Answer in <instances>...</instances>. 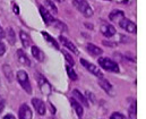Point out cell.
I'll use <instances>...</instances> for the list:
<instances>
[{
  "label": "cell",
  "instance_id": "1",
  "mask_svg": "<svg viewBox=\"0 0 146 119\" xmlns=\"http://www.w3.org/2000/svg\"><path fill=\"white\" fill-rule=\"evenodd\" d=\"M73 5L79 13H82L86 18H90L93 16V10L90 7L88 2L86 0H73Z\"/></svg>",
  "mask_w": 146,
  "mask_h": 119
},
{
  "label": "cell",
  "instance_id": "2",
  "mask_svg": "<svg viewBox=\"0 0 146 119\" xmlns=\"http://www.w3.org/2000/svg\"><path fill=\"white\" fill-rule=\"evenodd\" d=\"M16 77H17L18 83L21 84V86L25 90V92H26L27 94H31V93H32V85H31L30 77H29L27 73L24 72V70H19V72L17 73Z\"/></svg>",
  "mask_w": 146,
  "mask_h": 119
},
{
  "label": "cell",
  "instance_id": "3",
  "mask_svg": "<svg viewBox=\"0 0 146 119\" xmlns=\"http://www.w3.org/2000/svg\"><path fill=\"white\" fill-rule=\"evenodd\" d=\"M99 65H100L103 69H106V70H108V72L119 73V66H118V64H117L115 61L111 60L110 58H106V57L99 58Z\"/></svg>",
  "mask_w": 146,
  "mask_h": 119
},
{
  "label": "cell",
  "instance_id": "4",
  "mask_svg": "<svg viewBox=\"0 0 146 119\" xmlns=\"http://www.w3.org/2000/svg\"><path fill=\"white\" fill-rule=\"evenodd\" d=\"M36 80H37V85H38L41 92H42L43 94H45V95H49V94L51 93L52 87H51V84L48 82V79L45 78L44 76H42L40 73H36Z\"/></svg>",
  "mask_w": 146,
  "mask_h": 119
},
{
  "label": "cell",
  "instance_id": "5",
  "mask_svg": "<svg viewBox=\"0 0 146 119\" xmlns=\"http://www.w3.org/2000/svg\"><path fill=\"white\" fill-rule=\"evenodd\" d=\"M80 64L91 73V74H93L94 76H96V77H99V78H101V77H103V73L101 72V69L96 66V65H93L92 62H88L87 60H85V59H80Z\"/></svg>",
  "mask_w": 146,
  "mask_h": 119
},
{
  "label": "cell",
  "instance_id": "6",
  "mask_svg": "<svg viewBox=\"0 0 146 119\" xmlns=\"http://www.w3.org/2000/svg\"><path fill=\"white\" fill-rule=\"evenodd\" d=\"M119 25L121 29H123L125 31L129 32V33H136L137 30H136V24L134 22H131L130 19H127V18H122L120 22H119Z\"/></svg>",
  "mask_w": 146,
  "mask_h": 119
},
{
  "label": "cell",
  "instance_id": "7",
  "mask_svg": "<svg viewBox=\"0 0 146 119\" xmlns=\"http://www.w3.org/2000/svg\"><path fill=\"white\" fill-rule=\"evenodd\" d=\"M18 118L19 119H32V110L31 108L24 103L19 107V110H18Z\"/></svg>",
  "mask_w": 146,
  "mask_h": 119
},
{
  "label": "cell",
  "instance_id": "8",
  "mask_svg": "<svg viewBox=\"0 0 146 119\" xmlns=\"http://www.w3.org/2000/svg\"><path fill=\"white\" fill-rule=\"evenodd\" d=\"M40 14H41V16H42V18H43V21H44V23L46 24V25H51L52 23H54L56 22V19L53 18V16L50 14V11H48L45 8H43V6H40Z\"/></svg>",
  "mask_w": 146,
  "mask_h": 119
},
{
  "label": "cell",
  "instance_id": "9",
  "mask_svg": "<svg viewBox=\"0 0 146 119\" xmlns=\"http://www.w3.org/2000/svg\"><path fill=\"white\" fill-rule=\"evenodd\" d=\"M32 104H33L35 111H36L38 115L42 116V115L45 114V104H44V102L41 99H37V98L32 99Z\"/></svg>",
  "mask_w": 146,
  "mask_h": 119
},
{
  "label": "cell",
  "instance_id": "10",
  "mask_svg": "<svg viewBox=\"0 0 146 119\" xmlns=\"http://www.w3.org/2000/svg\"><path fill=\"white\" fill-rule=\"evenodd\" d=\"M101 33L104 35V37H107V38H111V37H113L114 34H115V29H114V26H112V25H110L108 23H103L102 25H101Z\"/></svg>",
  "mask_w": 146,
  "mask_h": 119
},
{
  "label": "cell",
  "instance_id": "11",
  "mask_svg": "<svg viewBox=\"0 0 146 119\" xmlns=\"http://www.w3.org/2000/svg\"><path fill=\"white\" fill-rule=\"evenodd\" d=\"M59 41L61 42V44H62L64 47H66L68 50H70V51L74 52L75 55H79V51H78L77 47H75V44H74L73 42H70L67 38H65V37H62V35H60V37H59Z\"/></svg>",
  "mask_w": 146,
  "mask_h": 119
},
{
  "label": "cell",
  "instance_id": "12",
  "mask_svg": "<svg viewBox=\"0 0 146 119\" xmlns=\"http://www.w3.org/2000/svg\"><path fill=\"white\" fill-rule=\"evenodd\" d=\"M17 59H18V61H19L22 65L27 66V67L31 66V60L29 59V57L26 56V53H25L22 49H18V50H17Z\"/></svg>",
  "mask_w": 146,
  "mask_h": 119
},
{
  "label": "cell",
  "instance_id": "13",
  "mask_svg": "<svg viewBox=\"0 0 146 119\" xmlns=\"http://www.w3.org/2000/svg\"><path fill=\"white\" fill-rule=\"evenodd\" d=\"M73 95H74V99L75 100H78L79 101V103L80 104H83V106H85V107H88L90 106V103H88V100L78 91V90H74L73 91Z\"/></svg>",
  "mask_w": 146,
  "mask_h": 119
},
{
  "label": "cell",
  "instance_id": "14",
  "mask_svg": "<svg viewBox=\"0 0 146 119\" xmlns=\"http://www.w3.org/2000/svg\"><path fill=\"white\" fill-rule=\"evenodd\" d=\"M86 49H87V51H88L93 57L101 56V55H102V52H103L101 48H99L98 45H95V44H93V43H88V44H87V47H86Z\"/></svg>",
  "mask_w": 146,
  "mask_h": 119
},
{
  "label": "cell",
  "instance_id": "15",
  "mask_svg": "<svg viewBox=\"0 0 146 119\" xmlns=\"http://www.w3.org/2000/svg\"><path fill=\"white\" fill-rule=\"evenodd\" d=\"M122 18H125V13L122 10L114 9L109 14V19L112 22H115V21H119V19H122Z\"/></svg>",
  "mask_w": 146,
  "mask_h": 119
},
{
  "label": "cell",
  "instance_id": "16",
  "mask_svg": "<svg viewBox=\"0 0 146 119\" xmlns=\"http://www.w3.org/2000/svg\"><path fill=\"white\" fill-rule=\"evenodd\" d=\"M70 103H72V107H73V109L75 110V112H76V115L78 116V117H82L83 116V114H84V110H83V107H82V104L77 101V100H75V99H70Z\"/></svg>",
  "mask_w": 146,
  "mask_h": 119
},
{
  "label": "cell",
  "instance_id": "17",
  "mask_svg": "<svg viewBox=\"0 0 146 119\" xmlns=\"http://www.w3.org/2000/svg\"><path fill=\"white\" fill-rule=\"evenodd\" d=\"M31 52H32L33 57L36 59L37 61H43V60H44V53H43V51L40 50L38 47L33 45V47L31 48Z\"/></svg>",
  "mask_w": 146,
  "mask_h": 119
},
{
  "label": "cell",
  "instance_id": "18",
  "mask_svg": "<svg viewBox=\"0 0 146 119\" xmlns=\"http://www.w3.org/2000/svg\"><path fill=\"white\" fill-rule=\"evenodd\" d=\"M5 38H7V41L11 45H15V43H16V34H15V32H14V30L11 27H8L7 29L6 34H5Z\"/></svg>",
  "mask_w": 146,
  "mask_h": 119
},
{
  "label": "cell",
  "instance_id": "19",
  "mask_svg": "<svg viewBox=\"0 0 146 119\" xmlns=\"http://www.w3.org/2000/svg\"><path fill=\"white\" fill-rule=\"evenodd\" d=\"M19 38H21V41H22V44L23 47L26 49V48H30L31 45V38L29 37L27 33H25L24 31H21L19 32Z\"/></svg>",
  "mask_w": 146,
  "mask_h": 119
},
{
  "label": "cell",
  "instance_id": "20",
  "mask_svg": "<svg viewBox=\"0 0 146 119\" xmlns=\"http://www.w3.org/2000/svg\"><path fill=\"white\" fill-rule=\"evenodd\" d=\"M2 70H3V73H5L6 78L11 83V82L14 80V75H13V70H11L10 66H9V65H7V64H5V65L2 66Z\"/></svg>",
  "mask_w": 146,
  "mask_h": 119
},
{
  "label": "cell",
  "instance_id": "21",
  "mask_svg": "<svg viewBox=\"0 0 146 119\" xmlns=\"http://www.w3.org/2000/svg\"><path fill=\"white\" fill-rule=\"evenodd\" d=\"M99 85L106 91V92H108L109 94H111V91H112V86H111V84L109 83V80H107V79H104L103 77H101L100 80H99Z\"/></svg>",
  "mask_w": 146,
  "mask_h": 119
},
{
  "label": "cell",
  "instance_id": "22",
  "mask_svg": "<svg viewBox=\"0 0 146 119\" xmlns=\"http://www.w3.org/2000/svg\"><path fill=\"white\" fill-rule=\"evenodd\" d=\"M42 37L45 39V41H48V42H49L51 45H53L56 49H59V44L57 43V41L53 39V38H52L50 34H48L46 32H42Z\"/></svg>",
  "mask_w": 146,
  "mask_h": 119
},
{
  "label": "cell",
  "instance_id": "23",
  "mask_svg": "<svg viewBox=\"0 0 146 119\" xmlns=\"http://www.w3.org/2000/svg\"><path fill=\"white\" fill-rule=\"evenodd\" d=\"M44 3H45V6H46V8L49 9L48 11H51V13H53L54 15L58 14V8L56 7V5H54L53 1H51V0H44Z\"/></svg>",
  "mask_w": 146,
  "mask_h": 119
},
{
  "label": "cell",
  "instance_id": "24",
  "mask_svg": "<svg viewBox=\"0 0 146 119\" xmlns=\"http://www.w3.org/2000/svg\"><path fill=\"white\" fill-rule=\"evenodd\" d=\"M66 70H67V74H68V76L70 77V79H73V80H76V79H77V74L75 73V70L72 68V66L68 65V66L66 67Z\"/></svg>",
  "mask_w": 146,
  "mask_h": 119
},
{
  "label": "cell",
  "instance_id": "25",
  "mask_svg": "<svg viewBox=\"0 0 146 119\" xmlns=\"http://www.w3.org/2000/svg\"><path fill=\"white\" fill-rule=\"evenodd\" d=\"M129 117L130 119H136V101L131 103V107L129 109Z\"/></svg>",
  "mask_w": 146,
  "mask_h": 119
},
{
  "label": "cell",
  "instance_id": "26",
  "mask_svg": "<svg viewBox=\"0 0 146 119\" xmlns=\"http://www.w3.org/2000/svg\"><path fill=\"white\" fill-rule=\"evenodd\" d=\"M62 53H64V56H65V59L67 60V62L73 67L74 65H75V61H74V58L70 56V53H68L67 51H65V50H62Z\"/></svg>",
  "mask_w": 146,
  "mask_h": 119
},
{
  "label": "cell",
  "instance_id": "27",
  "mask_svg": "<svg viewBox=\"0 0 146 119\" xmlns=\"http://www.w3.org/2000/svg\"><path fill=\"white\" fill-rule=\"evenodd\" d=\"M56 25H57V27H58L59 30H61V31H64V32H67V26H66L64 23H61L60 21H56Z\"/></svg>",
  "mask_w": 146,
  "mask_h": 119
},
{
  "label": "cell",
  "instance_id": "28",
  "mask_svg": "<svg viewBox=\"0 0 146 119\" xmlns=\"http://www.w3.org/2000/svg\"><path fill=\"white\" fill-rule=\"evenodd\" d=\"M110 119H127L122 114H120V112H113L112 115H111V117Z\"/></svg>",
  "mask_w": 146,
  "mask_h": 119
},
{
  "label": "cell",
  "instance_id": "29",
  "mask_svg": "<svg viewBox=\"0 0 146 119\" xmlns=\"http://www.w3.org/2000/svg\"><path fill=\"white\" fill-rule=\"evenodd\" d=\"M5 52H6V45L2 42V40L0 39V57H2L5 55Z\"/></svg>",
  "mask_w": 146,
  "mask_h": 119
},
{
  "label": "cell",
  "instance_id": "30",
  "mask_svg": "<svg viewBox=\"0 0 146 119\" xmlns=\"http://www.w3.org/2000/svg\"><path fill=\"white\" fill-rule=\"evenodd\" d=\"M103 44H104V45H108L110 48H113V47L117 45V43H114V42H109V41H103Z\"/></svg>",
  "mask_w": 146,
  "mask_h": 119
},
{
  "label": "cell",
  "instance_id": "31",
  "mask_svg": "<svg viewBox=\"0 0 146 119\" xmlns=\"http://www.w3.org/2000/svg\"><path fill=\"white\" fill-rule=\"evenodd\" d=\"M86 95H87V98H91V101L93 102V103H95V98H94V95L91 93V92H86Z\"/></svg>",
  "mask_w": 146,
  "mask_h": 119
},
{
  "label": "cell",
  "instance_id": "32",
  "mask_svg": "<svg viewBox=\"0 0 146 119\" xmlns=\"http://www.w3.org/2000/svg\"><path fill=\"white\" fill-rule=\"evenodd\" d=\"M13 8H14V13H15L16 15H18V14H19V8H18V6H17L16 3H13Z\"/></svg>",
  "mask_w": 146,
  "mask_h": 119
},
{
  "label": "cell",
  "instance_id": "33",
  "mask_svg": "<svg viewBox=\"0 0 146 119\" xmlns=\"http://www.w3.org/2000/svg\"><path fill=\"white\" fill-rule=\"evenodd\" d=\"M3 108H5V101L0 99V114L2 112V110H3Z\"/></svg>",
  "mask_w": 146,
  "mask_h": 119
},
{
  "label": "cell",
  "instance_id": "34",
  "mask_svg": "<svg viewBox=\"0 0 146 119\" xmlns=\"http://www.w3.org/2000/svg\"><path fill=\"white\" fill-rule=\"evenodd\" d=\"M2 119H16V118H15V117H14L13 115H10V114H8V115H6V116H5V117H3V118H2Z\"/></svg>",
  "mask_w": 146,
  "mask_h": 119
},
{
  "label": "cell",
  "instance_id": "35",
  "mask_svg": "<svg viewBox=\"0 0 146 119\" xmlns=\"http://www.w3.org/2000/svg\"><path fill=\"white\" fill-rule=\"evenodd\" d=\"M2 38H5V32H3V30L0 26V39H2Z\"/></svg>",
  "mask_w": 146,
  "mask_h": 119
},
{
  "label": "cell",
  "instance_id": "36",
  "mask_svg": "<svg viewBox=\"0 0 146 119\" xmlns=\"http://www.w3.org/2000/svg\"><path fill=\"white\" fill-rule=\"evenodd\" d=\"M85 26H86V27H90V30H93V25H92V24H87V23H85Z\"/></svg>",
  "mask_w": 146,
  "mask_h": 119
},
{
  "label": "cell",
  "instance_id": "37",
  "mask_svg": "<svg viewBox=\"0 0 146 119\" xmlns=\"http://www.w3.org/2000/svg\"><path fill=\"white\" fill-rule=\"evenodd\" d=\"M57 1H59V2H64L65 0H57Z\"/></svg>",
  "mask_w": 146,
  "mask_h": 119
},
{
  "label": "cell",
  "instance_id": "38",
  "mask_svg": "<svg viewBox=\"0 0 146 119\" xmlns=\"http://www.w3.org/2000/svg\"><path fill=\"white\" fill-rule=\"evenodd\" d=\"M108 1H111V0H108Z\"/></svg>",
  "mask_w": 146,
  "mask_h": 119
}]
</instances>
